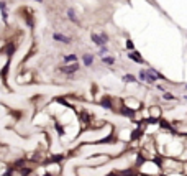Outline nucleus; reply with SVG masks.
<instances>
[{
    "instance_id": "9",
    "label": "nucleus",
    "mask_w": 187,
    "mask_h": 176,
    "mask_svg": "<svg viewBox=\"0 0 187 176\" xmlns=\"http://www.w3.org/2000/svg\"><path fill=\"white\" fill-rule=\"evenodd\" d=\"M82 63H84V66L90 67L92 64H94V54H82Z\"/></svg>"
},
{
    "instance_id": "5",
    "label": "nucleus",
    "mask_w": 187,
    "mask_h": 176,
    "mask_svg": "<svg viewBox=\"0 0 187 176\" xmlns=\"http://www.w3.org/2000/svg\"><path fill=\"white\" fill-rule=\"evenodd\" d=\"M128 58H130L131 61H135V63L138 64H145V59L141 58V54H140V51H136V49H133V51H130L128 53Z\"/></svg>"
},
{
    "instance_id": "25",
    "label": "nucleus",
    "mask_w": 187,
    "mask_h": 176,
    "mask_svg": "<svg viewBox=\"0 0 187 176\" xmlns=\"http://www.w3.org/2000/svg\"><path fill=\"white\" fill-rule=\"evenodd\" d=\"M100 36H102V40H103L105 43H108V35H107L105 32H102V33H100Z\"/></svg>"
},
{
    "instance_id": "16",
    "label": "nucleus",
    "mask_w": 187,
    "mask_h": 176,
    "mask_svg": "<svg viewBox=\"0 0 187 176\" xmlns=\"http://www.w3.org/2000/svg\"><path fill=\"white\" fill-rule=\"evenodd\" d=\"M102 63L107 64V66H112V64H115V58L113 56H102Z\"/></svg>"
},
{
    "instance_id": "23",
    "label": "nucleus",
    "mask_w": 187,
    "mask_h": 176,
    "mask_svg": "<svg viewBox=\"0 0 187 176\" xmlns=\"http://www.w3.org/2000/svg\"><path fill=\"white\" fill-rule=\"evenodd\" d=\"M127 48L130 49V51H133V49H135V45H133V41H131V40H127Z\"/></svg>"
},
{
    "instance_id": "14",
    "label": "nucleus",
    "mask_w": 187,
    "mask_h": 176,
    "mask_svg": "<svg viewBox=\"0 0 187 176\" xmlns=\"http://www.w3.org/2000/svg\"><path fill=\"white\" fill-rule=\"evenodd\" d=\"M64 63H67V64L77 63V54H66V56H64Z\"/></svg>"
},
{
    "instance_id": "11",
    "label": "nucleus",
    "mask_w": 187,
    "mask_h": 176,
    "mask_svg": "<svg viewBox=\"0 0 187 176\" xmlns=\"http://www.w3.org/2000/svg\"><path fill=\"white\" fill-rule=\"evenodd\" d=\"M8 69H10V59L5 63V66H4V69H2V73H0V78H2V81L4 82H7V76H8Z\"/></svg>"
},
{
    "instance_id": "8",
    "label": "nucleus",
    "mask_w": 187,
    "mask_h": 176,
    "mask_svg": "<svg viewBox=\"0 0 187 176\" xmlns=\"http://www.w3.org/2000/svg\"><path fill=\"white\" fill-rule=\"evenodd\" d=\"M66 13H67V18H69L72 23H76V25L81 23V21H79V18H77V15H76V10H74V8H67Z\"/></svg>"
},
{
    "instance_id": "1",
    "label": "nucleus",
    "mask_w": 187,
    "mask_h": 176,
    "mask_svg": "<svg viewBox=\"0 0 187 176\" xmlns=\"http://www.w3.org/2000/svg\"><path fill=\"white\" fill-rule=\"evenodd\" d=\"M81 69V66H79V63H71V64H66V66H61L59 71L64 74H67V76H72L74 73H77V71Z\"/></svg>"
},
{
    "instance_id": "28",
    "label": "nucleus",
    "mask_w": 187,
    "mask_h": 176,
    "mask_svg": "<svg viewBox=\"0 0 187 176\" xmlns=\"http://www.w3.org/2000/svg\"><path fill=\"white\" fill-rule=\"evenodd\" d=\"M184 99H186V100H187V94H186V95H184Z\"/></svg>"
},
{
    "instance_id": "20",
    "label": "nucleus",
    "mask_w": 187,
    "mask_h": 176,
    "mask_svg": "<svg viewBox=\"0 0 187 176\" xmlns=\"http://www.w3.org/2000/svg\"><path fill=\"white\" fill-rule=\"evenodd\" d=\"M31 173H33V169L28 168V166H23V168L20 169V175H21V176H30Z\"/></svg>"
},
{
    "instance_id": "26",
    "label": "nucleus",
    "mask_w": 187,
    "mask_h": 176,
    "mask_svg": "<svg viewBox=\"0 0 187 176\" xmlns=\"http://www.w3.org/2000/svg\"><path fill=\"white\" fill-rule=\"evenodd\" d=\"M156 87H158V91H161V92H166V87H164L162 84H158Z\"/></svg>"
},
{
    "instance_id": "24",
    "label": "nucleus",
    "mask_w": 187,
    "mask_h": 176,
    "mask_svg": "<svg viewBox=\"0 0 187 176\" xmlns=\"http://www.w3.org/2000/svg\"><path fill=\"white\" fill-rule=\"evenodd\" d=\"M161 176H186V173L179 171V173H169V175H161Z\"/></svg>"
},
{
    "instance_id": "2",
    "label": "nucleus",
    "mask_w": 187,
    "mask_h": 176,
    "mask_svg": "<svg viewBox=\"0 0 187 176\" xmlns=\"http://www.w3.org/2000/svg\"><path fill=\"white\" fill-rule=\"evenodd\" d=\"M118 114H122V115L128 117V119H131V120H133L135 117H136V112H135V110H131L130 107H127V106H125L123 102H122L120 109H118Z\"/></svg>"
},
{
    "instance_id": "13",
    "label": "nucleus",
    "mask_w": 187,
    "mask_h": 176,
    "mask_svg": "<svg viewBox=\"0 0 187 176\" xmlns=\"http://www.w3.org/2000/svg\"><path fill=\"white\" fill-rule=\"evenodd\" d=\"M122 81L123 82H138L136 81V76H133V74H123V78H122Z\"/></svg>"
},
{
    "instance_id": "6",
    "label": "nucleus",
    "mask_w": 187,
    "mask_h": 176,
    "mask_svg": "<svg viewBox=\"0 0 187 176\" xmlns=\"http://www.w3.org/2000/svg\"><path fill=\"white\" fill-rule=\"evenodd\" d=\"M53 38L56 40V41H59V43H64V45H71V43H72V40L69 38V36L63 35V33H57V32L53 35Z\"/></svg>"
},
{
    "instance_id": "7",
    "label": "nucleus",
    "mask_w": 187,
    "mask_h": 176,
    "mask_svg": "<svg viewBox=\"0 0 187 176\" xmlns=\"http://www.w3.org/2000/svg\"><path fill=\"white\" fill-rule=\"evenodd\" d=\"M90 40L94 41V45H97L99 48H100V46H107V43L102 40V36L97 35V33H92V35H90Z\"/></svg>"
},
{
    "instance_id": "12",
    "label": "nucleus",
    "mask_w": 187,
    "mask_h": 176,
    "mask_svg": "<svg viewBox=\"0 0 187 176\" xmlns=\"http://www.w3.org/2000/svg\"><path fill=\"white\" fill-rule=\"evenodd\" d=\"M161 97L162 99H164V100H169V102H172V100H177V97H176V95H174V94H171V92H162V94H161Z\"/></svg>"
},
{
    "instance_id": "17",
    "label": "nucleus",
    "mask_w": 187,
    "mask_h": 176,
    "mask_svg": "<svg viewBox=\"0 0 187 176\" xmlns=\"http://www.w3.org/2000/svg\"><path fill=\"white\" fill-rule=\"evenodd\" d=\"M26 161H28L26 158H20V160H17V161L13 163V166H15V168H18V169H21L23 166L26 165Z\"/></svg>"
},
{
    "instance_id": "22",
    "label": "nucleus",
    "mask_w": 187,
    "mask_h": 176,
    "mask_svg": "<svg viewBox=\"0 0 187 176\" xmlns=\"http://www.w3.org/2000/svg\"><path fill=\"white\" fill-rule=\"evenodd\" d=\"M105 53H108V48H107V46H100V49H99V56H103Z\"/></svg>"
},
{
    "instance_id": "15",
    "label": "nucleus",
    "mask_w": 187,
    "mask_h": 176,
    "mask_svg": "<svg viewBox=\"0 0 187 176\" xmlns=\"http://www.w3.org/2000/svg\"><path fill=\"white\" fill-rule=\"evenodd\" d=\"M81 119H82V122L87 125V123H90V119H92V115L87 112V110H84V112H81Z\"/></svg>"
},
{
    "instance_id": "4",
    "label": "nucleus",
    "mask_w": 187,
    "mask_h": 176,
    "mask_svg": "<svg viewBox=\"0 0 187 176\" xmlns=\"http://www.w3.org/2000/svg\"><path fill=\"white\" fill-rule=\"evenodd\" d=\"M148 117H153V119H162V110L159 109V106H153L149 107V112H148Z\"/></svg>"
},
{
    "instance_id": "10",
    "label": "nucleus",
    "mask_w": 187,
    "mask_h": 176,
    "mask_svg": "<svg viewBox=\"0 0 187 176\" xmlns=\"http://www.w3.org/2000/svg\"><path fill=\"white\" fill-rule=\"evenodd\" d=\"M0 12H2V20H4L5 23H7V21H8V12H7V4H5V2H2V0H0Z\"/></svg>"
},
{
    "instance_id": "21",
    "label": "nucleus",
    "mask_w": 187,
    "mask_h": 176,
    "mask_svg": "<svg viewBox=\"0 0 187 176\" xmlns=\"http://www.w3.org/2000/svg\"><path fill=\"white\" fill-rule=\"evenodd\" d=\"M138 79H140L141 82L146 81V73H145V69H140V73H138Z\"/></svg>"
},
{
    "instance_id": "19",
    "label": "nucleus",
    "mask_w": 187,
    "mask_h": 176,
    "mask_svg": "<svg viewBox=\"0 0 187 176\" xmlns=\"http://www.w3.org/2000/svg\"><path fill=\"white\" fill-rule=\"evenodd\" d=\"M15 49H17V46H15V45H12V43H10V45L7 46V56H8V59H10V58L13 56Z\"/></svg>"
},
{
    "instance_id": "3",
    "label": "nucleus",
    "mask_w": 187,
    "mask_h": 176,
    "mask_svg": "<svg viewBox=\"0 0 187 176\" xmlns=\"http://www.w3.org/2000/svg\"><path fill=\"white\" fill-rule=\"evenodd\" d=\"M100 106L107 110H113V99L110 97V95H103V97L100 99Z\"/></svg>"
},
{
    "instance_id": "18",
    "label": "nucleus",
    "mask_w": 187,
    "mask_h": 176,
    "mask_svg": "<svg viewBox=\"0 0 187 176\" xmlns=\"http://www.w3.org/2000/svg\"><path fill=\"white\" fill-rule=\"evenodd\" d=\"M54 128H56V132H57V135H59V137H63V135H64V127L61 125L59 122H57V120L54 122Z\"/></svg>"
},
{
    "instance_id": "27",
    "label": "nucleus",
    "mask_w": 187,
    "mask_h": 176,
    "mask_svg": "<svg viewBox=\"0 0 187 176\" xmlns=\"http://www.w3.org/2000/svg\"><path fill=\"white\" fill-rule=\"evenodd\" d=\"M43 176H56V175H51V173H44Z\"/></svg>"
},
{
    "instance_id": "29",
    "label": "nucleus",
    "mask_w": 187,
    "mask_h": 176,
    "mask_svg": "<svg viewBox=\"0 0 187 176\" xmlns=\"http://www.w3.org/2000/svg\"><path fill=\"white\" fill-rule=\"evenodd\" d=\"M184 87H186V89H187V84H186V86H184Z\"/></svg>"
}]
</instances>
